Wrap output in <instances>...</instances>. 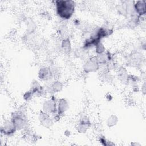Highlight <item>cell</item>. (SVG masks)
Segmentation results:
<instances>
[{"mask_svg":"<svg viewBox=\"0 0 146 146\" xmlns=\"http://www.w3.org/2000/svg\"><path fill=\"white\" fill-rule=\"evenodd\" d=\"M56 15L64 21L69 20L73 16L76 3L72 0H57L55 1Z\"/></svg>","mask_w":146,"mask_h":146,"instance_id":"1","label":"cell"},{"mask_svg":"<svg viewBox=\"0 0 146 146\" xmlns=\"http://www.w3.org/2000/svg\"><path fill=\"white\" fill-rule=\"evenodd\" d=\"M11 120L14 124L17 131L26 129L29 126L27 116L23 111L17 110L11 113Z\"/></svg>","mask_w":146,"mask_h":146,"instance_id":"2","label":"cell"},{"mask_svg":"<svg viewBox=\"0 0 146 146\" xmlns=\"http://www.w3.org/2000/svg\"><path fill=\"white\" fill-rule=\"evenodd\" d=\"M57 102L58 100L55 94L50 95V97L43 101L42 103V111L51 115L57 113Z\"/></svg>","mask_w":146,"mask_h":146,"instance_id":"3","label":"cell"},{"mask_svg":"<svg viewBox=\"0 0 146 146\" xmlns=\"http://www.w3.org/2000/svg\"><path fill=\"white\" fill-rule=\"evenodd\" d=\"M100 68V66L97 60L96 56L90 57L83 66V71L86 74L97 72Z\"/></svg>","mask_w":146,"mask_h":146,"instance_id":"4","label":"cell"},{"mask_svg":"<svg viewBox=\"0 0 146 146\" xmlns=\"http://www.w3.org/2000/svg\"><path fill=\"white\" fill-rule=\"evenodd\" d=\"M17 131L16 127L11 119H6L2 123L1 127V133L6 137L13 136Z\"/></svg>","mask_w":146,"mask_h":146,"instance_id":"5","label":"cell"},{"mask_svg":"<svg viewBox=\"0 0 146 146\" xmlns=\"http://www.w3.org/2000/svg\"><path fill=\"white\" fill-rule=\"evenodd\" d=\"M91 127V121L87 115H82L76 125L75 129L76 132L80 134L85 133Z\"/></svg>","mask_w":146,"mask_h":146,"instance_id":"6","label":"cell"},{"mask_svg":"<svg viewBox=\"0 0 146 146\" xmlns=\"http://www.w3.org/2000/svg\"><path fill=\"white\" fill-rule=\"evenodd\" d=\"M29 90L32 92L34 97L40 98L47 95L44 86H42L40 82L36 79H33L31 81Z\"/></svg>","mask_w":146,"mask_h":146,"instance_id":"7","label":"cell"},{"mask_svg":"<svg viewBox=\"0 0 146 146\" xmlns=\"http://www.w3.org/2000/svg\"><path fill=\"white\" fill-rule=\"evenodd\" d=\"M38 118L40 124L46 128L52 127L55 123L51 115L42 110L39 112Z\"/></svg>","mask_w":146,"mask_h":146,"instance_id":"8","label":"cell"},{"mask_svg":"<svg viewBox=\"0 0 146 146\" xmlns=\"http://www.w3.org/2000/svg\"><path fill=\"white\" fill-rule=\"evenodd\" d=\"M38 77L39 80L40 81L49 82V81L53 79V76L50 67H40L38 70Z\"/></svg>","mask_w":146,"mask_h":146,"instance_id":"9","label":"cell"},{"mask_svg":"<svg viewBox=\"0 0 146 146\" xmlns=\"http://www.w3.org/2000/svg\"><path fill=\"white\" fill-rule=\"evenodd\" d=\"M70 108V104L68 100L64 98L58 99L57 102V113L62 117Z\"/></svg>","mask_w":146,"mask_h":146,"instance_id":"10","label":"cell"},{"mask_svg":"<svg viewBox=\"0 0 146 146\" xmlns=\"http://www.w3.org/2000/svg\"><path fill=\"white\" fill-rule=\"evenodd\" d=\"M96 57L100 66H106L108 62L113 60L112 54L110 51L107 50L101 54L96 55Z\"/></svg>","mask_w":146,"mask_h":146,"instance_id":"11","label":"cell"},{"mask_svg":"<svg viewBox=\"0 0 146 146\" xmlns=\"http://www.w3.org/2000/svg\"><path fill=\"white\" fill-rule=\"evenodd\" d=\"M134 10L136 15L142 17L146 13V1H137L134 2Z\"/></svg>","mask_w":146,"mask_h":146,"instance_id":"12","label":"cell"},{"mask_svg":"<svg viewBox=\"0 0 146 146\" xmlns=\"http://www.w3.org/2000/svg\"><path fill=\"white\" fill-rule=\"evenodd\" d=\"M117 76L119 81L123 84H127L129 80V75L128 70L124 67H120L117 71Z\"/></svg>","mask_w":146,"mask_h":146,"instance_id":"13","label":"cell"},{"mask_svg":"<svg viewBox=\"0 0 146 146\" xmlns=\"http://www.w3.org/2000/svg\"><path fill=\"white\" fill-rule=\"evenodd\" d=\"M60 47L62 50L65 54H69L72 50V45L71 40L69 37L63 39L61 41Z\"/></svg>","mask_w":146,"mask_h":146,"instance_id":"14","label":"cell"},{"mask_svg":"<svg viewBox=\"0 0 146 146\" xmlns=\"http://www.w3.org/2000/svg\"><path fill=\"white\" fill-rule=\"evenodd\" d=\"M51 87L53 94H55L60 92L63 90L64 84L59 79H55L51 82Z\"/></svg>","mask_w":146,"mask_h":146,"instance_id":"15","label":"cell"},{"mask_svg":"<svg viewBox=\"0 0 146 146\" xmlns=\"http://www.w3.org/2000/svg\"><path fill=\"white\" fill-rule=\"evenodd\" d=\"M119 123L118 117L114 114L110 115L106 119V125L108 128H112L115 127Z\"/></svg>","mask_w":146,"mask_h":146,"instance_id":"16","label":"cell"},{"mask_svg":"<svg viewBox=\"0 0 146 146\" xmlns=\"http://www.w3.org/2000/svg\"><path fill=\"white\" fill-rule=\"evenodd\" d=\"M94 48H95V52L96 55L101 54L106 51V47L102 42L98 43Z\"/></svg>","mask_w":146,"mask_h":146,"instance_id":"17","label":"cell"},{"mask_svg":"<svg viewBox=\"0 0 146 146\" xmlns=\"http://www.w3.org/2000/svg\"><path fill=\"white\" fill-rule=\"evenodd\" d=\"M99 141L101 145L103 146H111V145H114L115 144L112 142L106 139L104 136H100L99 137Z\"/></svg>","mask_w":146,"mask_h":146,"instance_id":"18","label":"cell"},{"mask_svg":"<svg viewBox=\"0 0 146 146\" xmlns=\"http://www.w3.org/2000/svg\"><path fill=\"white\" fill-rule=\"evenodd\" d=\"M34 97L33 94L32 93V92L29 90L28 91H25L23 94V99L26 101V102H29Z\"/></svg>","mask_w":146,"mask_h":146,"instance_id":"19","label":"cell"},{"mask_svg":"<svg viewBox=\"0 0 146 146\" xmlns=\"http://www.w3.org/2000/svg\"><path fill=\"white\" fill-rule=\"evenodd\" d=\"M71 131H70V130H68V129H67V130H66L65 131H64V135L66 136H67V137H68V136H70V135H71Z\"/></svg>","mask_w":146,"mask_h":146,"instance_id":"20","label":"cell"},{"mask_svg":"<svg viewBox=\"0 0 146 146\" xmlns=\"http://www.w3.org/2000/svg\"><path fill=\"white\" fill-rule=\"evenodd\" d=\"M132 145H140V144H139V143H132Z\"/></svg>","mask_w":146,"mask_h":146,"instance_id":"21","label":"cell"}]
</instances>
